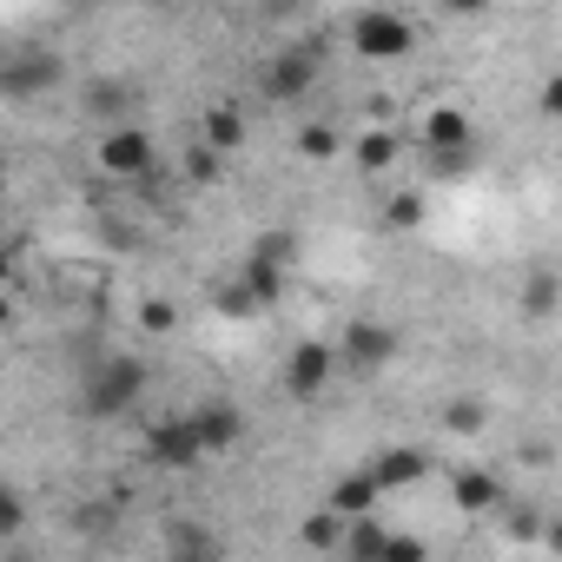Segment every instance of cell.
<instances>
[{
  "label": "cell",
  "mask_w": 562,
  "mask_h": 562,
  "mask_svg": "<svg viewBox=\"0 0 562 562\" xmlns=\"http://www.w3.org/2000/svg\"><path fill=\"white\" fill-rule=\"evenodd\" d=\"M536 106H542V120H562V74H549V80H542Z\"/></svg>",
  "instance_id": "obj_32"
},
{
  "label": "cell",
  "mask_w": 562,
  "mask_h": 562,
  "mask_svg": "<svg viewBox=\"0 0 562 562\" xmlns=\"http://www.w3.org/2000/svg\"><path fill=\"white\" fill-rule=\"evenodd\" d=\"M509 542H542L549 536V516L536 509V503H522V509H509V529H503Z\"/></svg>",
  "instance_id": "obj_25"
},
{
  "label": "cell",
  "mask_w": 562,
  "mask_h": 562,
  "mask_svg": "<svg viewBox=\"0 0 562 562\" xmlns=\"http://www.w3.org/2000/svg\"><path fill=\"white\" fill-rule=\"evenodd\" d=\"M299 542L325 555V549H338V542H351V522H345L338 509H312V516L299 522Z\"/></svg>",
  "instance_id": "obj_17"
},
{
  "label": "cell",
  "mask_w": 562,
  "mask_h": 562,
  "mask_svg": "<svg viewBox=\"0 0 562 562\" xmlns=\"http://www.w3.org/2000/svg\"><path fill=\"white\" fill-rule=\"evenodd\" d=\"M238 278H245V285H251L258 312H271L278 299H285V271H278V265H258V258H245V265H238Z\"/></svg>",
  "instance_id": "obj_18"
},
{
  "label": "cell",
  "mask_w": 562,
  "mask_h": 562,
  "mask_svg": "<svg viewBox=\"0 0 562 562\" xmlns=\"http://www.w3.org/2000/svg\"><path fill=\"white\" fill-rule=\"evenodd\" d=\"M146 457L166 463V470H192V463L205 457V443H199L192 417H159V424L146 430Z\"/></svg>",
  "instance_id": "obj_7"
},
{
  "label": "cell",
  "mask_w": 562,
  "mask_h": 562,
  "mask_svg": "<svg viewBox=\"0 0 562 562\" xmlns=\"http://www.w3.org/2000/svg\"><path fill=\"white\" fill-rule=\"evenodd\" d=\"M199 133H205V146H212V153L225 159V153H238V146H245V113H238L232 100H218V106H205Z\"/></svg>",
  "instance_id": "obj_16"
},
{
  "label": "cell",
  "mask_w": 562,
  "mask_h": 562,
  "mask_svg": "<svg viewBox=\"0 0 562 562\" xmlns=\"http://www.w3.org/2000/svg\"><path fill=\"white\" fill-rule=\"evenodd\" d=\"M299 153H305V159H338V133L312 120V126H299Z\"/></svg>",
  "instance_id": "obj_27"
},
{
  "label": "cell",
  "mask_w": 562,
  "mask_h": 562,
  "mask_svg": "<svg viewBox=\"0 0 562 562\" xmlns=\"http://www.w3.org/2000/svg\"><path fill=\"white\" fill-rule=\"evenodd\" d=\"M47 87H60V60L54 54H34V60H8V67H0V93H8V100L47 93Z\"/></svg>",
  "instance_id": "obj_10"
},
{
  "label": "cell",
  "mask_w": 562,
  "mask_h": 562,
  "mask_svg": "<svg viewBox=\"0 0 562 562\" xmlns=\"http://www.w3.org/2000/svg\"><path fill=\"white\" fill-rule=\"evenodd\" d=\"M318 74H325V54H318V47H278V54H265V67H258V93H265L271 106H292V100H305V93L318 87Z\"/></svg>",
  "instance_id": "obj_2"
},
{
  "label": "cell",
  "mask_w": 562,
  "mask_h": 562,
  "mask_svg": "<svg viewBox=\"0 0 562 562\" xmlns=\"http://www.w3.org/2000/svg\"><path fill=\"white\" fill-rule=\"evenodd\" d=\"M450 503H457L463 516H490V509L503 503V476H496V470H457V476H450Z\"/></svg>",
  "instance_id": "obj_14"
},
{
  "label": "cell",
  "mask_w": 562,
  "mask_h": 562,
  "mask_svg": "<svg viewBox=\"0 0 562 562\" xmlns=\"http://www.w3.org/2000/svg\"><path fill=\"white\" fill-rule=\"evenodd\" d=\"M139 325H146L153 338H166V331H179V305H172V299H146V305H139Z\"/></svg>",
  "instance_id": "obj_28"
},
{
  "label": "cell",
  "mask_w": 562,
  "mask_h": 562,
  "mask_svg": "<svg viewBox=\"0 0 562 562\" xmlns=\"http://www.w3.org/2000/svg\"><path fill=\"white\" fill-rule=\"evenodd\" d=\"M384 225H391V232H417V225H424V192H397V199L384 205Z\"/></svg>",
  "instance_id": "obj_24"
},
{
  "label": "cell",
  "mask_w": 562,
  "mask_h": 562,
  "mask_svg": "<svg viewBox=\"0 0 562 562\" xmlns=\"http://www.w3.org/2000/svg\"><path fill=\"white\" fill-rule=\"evenodd\" d=\"M391 358H397V331L384 325V318H351L345 325V338H338V371L345 378H378V371H391Z\"/></svg>",
  "instance_id": "obj_3"
},
{
  "label": "cell",
  "mask_w": 562,
  "mask_h": 562,
  "mask_svg": "<svg viewBox=\"0 0 562 562\" xmlns=\"http://www.w3.org/2000/svg\"><path fill=\"white\" fill-rule=\"evenodd\" d=\"M27 529V496L8 483V490H0V536H21Z\"/></svg>",
  "instance_id": "obj_29"
},
{
  "label": "cell",
  "mask_w": 562,
  "mask_h": 562,
  "mask_svg": "<svg viewBox=\"0 0 562 562\" xmlns=\"http://www.w3.org/2000/svg\"><path fill=\"white\" fill-rule=\"evenodd\" d=\"M371 476L384 483V496H391V490H411V483H424V476H430V450H411V443H397V450L371 457Z\"/></svg>",
  "instance_id": "obj_12"
},
{
  "label": "cell",
  "mask_w": 562,
  "mask_h": 562,
  "mask_svg": "<svg viewBox=\"0 0 562 562\" xmlns=\"http://www.w3.org/2000/svg\"><path fill=\"white\" fill-rule=\"evenodd\" d=\"M245 258H258V265H278V271H285V265L299 258V238H292V232H265Z\"/></svg>",
  "instance_id": "obj_22"
},
{
  "label": "cell",
  "mask_w": 562,
  "mask_h": 562,
  "mask_svg": "<svg viewBox=\"0 0 562 562\" xmlns=\"http://www.w3.org/2000/svg\"><path fill=\"white\" fill-rule=\"evenodd\" d=\"M542 542H549V549L562 555V516H549V536H542Z\"/></svg>",
  "instance_id": "obj_34"
},
{
  "label": "cell",
  "mask_w": 562,
  "mask_h": 562,
  "mask_svg": "<svg viewBox=\"0 0 562 562\" xmlns=\"http://www.w3.org/2000/svg\"><path fill=\"white\" fill-rule=\"evenodd\" d=\"M430 166H437L443 179H457V172H470V166H476V153H450V159H430Z\"/></svg>",
  "instance_id": "obj_33"
},
{
  "label": "cell",
  "mask_w": 562,
  "mask_h": 562,
  "mask_svg": "<svg viewBox=\"0 0 562 562\" xmlns=\"http://www.w3.org/2000/svg\"><path fill=\"white\" fill-rule=\"evenodd\" d=\"M391 536H397V529H384L378 516H364V522H351V542H345V549H351V562H384Z\"/></svg>",
  "instance_id": "obj_19"
},
{
  "label": "cell",
  "mask_w": 562,
  "mask_h": 562,
  "mask_svg": "<svg viewBox=\"0 0 562 562\" xmlns=\"http://www.w3.org/2000/svg\"><path fill=\"white\" fill-rule=\"evenodd\" d=\"M522 318L529 325H549L555 312H562V278H555V265H529V278H522Z\"/></svg>",
  "instance_id": "obj_11"
},
{
  "label": "cell",
  "mask_w": 562,
  "mask_h": 562,
  "mask_svg": "<svg viewBox=\"0 0 562 562\" xmlns=\"http://www.w3.org/2000/svg\"><path fill=\"white\" fill-rule=\"evenodd\" d=\"M378 503H384V483H378L371 470H351V476H338V490H331V509H338L345 522L378 516Z\"/></svg>",
  "instance_id": "obj_13"
},
{
  "label": "cell",
  "mask_w": 562,
  "mask_h": 562,
  "mask_svg": "<svg viewBox=\"0 0 562 562\" xmlns=\"http://www.w3.org/2000/svg\"><path fill=\"white\" fill-rule=\"evenodd\" d=\"M391 159H397V133H391V126H371V133L358 139V166H364V172H384Z\"/></svg>",
  "instance_id": "obj_21"
},
{
  "label": "cell",
  "mask_w": 562,
  "mask_h": 562,
  "mask_svg": "<svg viewBox=\"0 0 562 562\" xmlns=\"http://www.w3.org/2000/svg\"><path fill=\"white\" fill-rule=\"evenodd\" d=\"M384 562H430V549H424V536H391V549H384Z\"/></svg>",
  "instance_id": "obj_31"
},
{
  "label": "cell",
  "mask_w": 562,
  "mask_h": 562,
  "mask_svg": "<svg viewBox=\"0 0 562 562\" xmlns=\"http://www.w3.org/2000/svg\"><path fill=\"white\" fill-rule=\"evenodd\" d=\"M126 100H133V93H126L120 80H93V87H87V106H93L100 120H120V113H126Z\"/></svg>",
  "instance_id": "obj_23"
},
{
  "label": "cell",
  "mask_w": 562,
  "mask_h": 562,
  "mask_svg": "<svg viewBox=\"0 0 562 562\" xmlns=\"http://www.w3.org/2000/svg\"><path fill=\"white\" fill-rule=\"evenodd\" d=\"M100 172L106 179H153V166H159V146H153V133H139V126H113L106 139H100Z\"/></svg>",
  "instance_id": "obj_5"
},
{
  "label": "cell",
  "mask_w": 562,
  "mask_h": 562,
  "mask_svg": "<svg viewBox=\"0 0 562 562\" xmlns=\"http://www.w3.org/2000/svg\"><path fill=\"white\" fill-rule=\"evenodd\" d=\"M424 153L450 159V153H476V120L463 106H430L424 113Z\"/></svg>",
  "instance_id": "obj_8"
},
{
  "label": "cell",
  "mask_w": 562,
  "mask_h": 562,
  "mask_svg": "<svg viewBox=\"0 0 562 562\" xmlns=\"http://www.w3.org/2000/svg\"><path fill=\"white\" fill-rule=\"evenodd\" d=\"M218 166H225V159H218V153H212L205 139H199V146L186 153V179H192V186H205V179H218Z\"/></svg>",
  "instance_id": "obj_30"
},
{
  "label": "cell",
  "mask_w": 562,
  "mask_h": 562,
  "mask_svg": "<svg viewBox=\"0 0 562 562\" xmlns=\"http://www.w3.org/2000/svg\"><path fill=\"white\" fill-rule=\"evenodd\" d=\"M331 378H338V345H325V338L292 345V358H285V391H292L299 404H312Z\"/></svg>",
  "instance_id": "obj_6"
},
{
  "label": "cell",
  "mask_w": 562,
  "mask_h": 562,
  "mask_svg": "<svg viewBox=\"0 0 562 562\" xmlns=\"http://www.w3.org/2000/svg\"><path fill=\"white\" fill-rule=\"evenodd\" d=\"M186 417H192L205 457H218V450H232V443L245 437V411H238V404H199V411H186Z\"/></svg>",
  "instance_id": "obj_9"
},
{
  "label": "cell",
  "mask_w": 562,
  "mask_h": 562,
  "mask_svg": "<svg viewBox=\"0 0 562 562\" xmlns=\"http://www.w3.org/2000/svg\"><path fill=\"white\" fill-rule=\"evenodd\" d=\"M146 397V364L139 358H100L93 371H87V384H80V411L87 417H126L133 404Z\"/></svg>",
  "instance_id": "obj_1"
},
{
  "label": "cell",
  "mask_w": 562,
  "mask_h": 562,
  "mask_svg": "<svg viewBox=\"0 0 562 562\" xmlns=\"http://www.w3.org/2000/svg\"><path fill=\"white\" fill-rule=\"evenodd\" d=\"M212 305H218L225 318H251V312H258V299H251V285H245V278H232V285H218V292H212Z\"/></svg>",
  "instance_id": "obj_26"
},
{
  "label": "cell",
  "mask_w": 562,
  "mask_h": 562,
  "mask_svg": "<svg viewBox=\"0 0 562 562\" xmlns=\"http://www.w3.org/2000/svg\"><path fill=\"white\" fill-rule=\"evenodd\" d=\"M351 47H358L364 60H404V54L417 47V27H411L404 14L371 8V14H358V21H351Z\"/></svg>",
  "instance_id": "obj_4"
},
{
  "label": "cell",
  "mask_w": 562,
  "mask_h": 562,
  "mask_svg": "<svg viewBox=\"0 0 562 562\" xmlns=\"http://www.w3.org/2000/svg\"><path fill=\"white\" fill-rule=\"evenodd\" d=\"M166 555L172 562H225V549H218V536L205 522H172L166 529Z\"/></svg>",
  "instance_id": "obj_15"
},
{
  "label": "cell",
  "mask_w": 562,
  "mask_h": 562,
  "mask_svg": "<svg viewBox=\"0 0 562 562\" xmlns=\"http://www.w3.org/2000/svg\"><path fill=\"white\" fill-rule=\"evenodd\" d=\"M483 424H490V404H483V397H450V404H443V430H450V437H476Z\"/></svg>",
  "instance_id": "obj_20"
}]
</instances>
